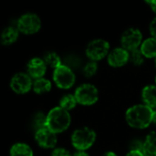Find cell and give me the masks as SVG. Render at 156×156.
<instances>
[{"label": "cell", "instance_id": "17", "mask_svg": "<svg viewBox=\"0 0 156 156\" xmlns=\"http://www.w3.org/2000/svg\"><path fill=\"white\" fill-rule=\"evenodd\" d=\"M10 156H33V151L29 145L24 143H17L12 145Z\"/></svg>", "mask_w": 156, "mask_h": 156}, {"label": "cell", "instance_id": "9", "mask_svg": "<svg viewBox=\"0 0 156 156\" xmlns=\"http://www.w3.org/2000/svg\"><path fill=\"white\" fill-rule=\"evenodd\" d=\"M10 88L17 94H25L33 88L31 77L27 73H16L10 80Z\"/></svg>", "mask_w": 156, "mask_h": 156}, {"label": "cell", "instance_id": "31", "mask_svg": "<svg viewBox=\"0 0 156 156\" xmlns=\"http://www.w3.org/2000/svg\"><path fill=\"white\" fill-rule=\"evenodd\" d=\"M153 122L156 125V111L154 112V117H153Z\"/></svg>", "mask_w": 156, "mask_h": 156}, {"label": "cell", "instance_id": "23", "mask_svg": "<svg viewBox=\"0 0 156 156\" xmlns=\"http://www.w3.org/2000/svg\"><path fill=\"white\" fill-rule=\"evenodd\" d=\"M97 70H98V65L95 61H90V62L87 63L85 65V67L83 68V73L88 78L95 75Z\"/></svg>", "mask_w": 156, "mask_h": 156}, {"label": "cell", "instance_id": "21", "mask_svg": "<svg viewBox=\"0 0 156 156\" xmlns=\"http://www.w3.org/2000/svg\"><path fill=\"white\" fill-rule=\"evenodd\" d=\"M47 124V115H45L43 112H37L33 119L32 122V126L33 128L37 131L41 130L43 128H46Z\"/></svg>", "mask_w": 156, "mask_h": 156}, {"label": "cell", "instance_id": "6", "mask_svg": "<svg viewBox=\"0 0 156 156\" xmlns=\"http://www.w3.org/2000/svg\"><path fill=\"white\" fill-rule=\"evenodd\" d=\"M75 74L73 70L67 65H61L53 72V80L56 85L64 90L71 88L75 83Z\"/></svg>", "mask_w": 156, "mask_h": 156}, {"label": "cell", "instance_id": "12", "mask_svg": "<svg viewBox=\"0 0 156 156\" xmlns=\"http://www.w3.org/2000/svg\"><path fill=\"white\" fill-rule=\"evenodd\" d=\"M47 65L44 61V59H41L39 58H34L29 60L27 63V73L31 78H34L36 80L41 79L46 71H47Z\"/></svg>", "mask_w": 156, "mask_h": 156}, {"label": "cell", "instance_id": "13", "mask_svg": "<svg viewBox=\"0 0 156 156\" xmlns=\"http://www.w3.org/2000/svg\"><path fill=\"white\" fill-rule=\"evenodd\" d=\"M142 99L144 105L150 107L151 109L156 108V86L147 85L143 89Z\"/></svg>", "mask_w": 156, "mask_h": 156}, {"label": "cell", "instance_id": "11", "mask_svg": "<svg viewBox=\"0 0 156 156\" xmlns=\"http://www.w3.org/2000/svg\"><path fill=\"white\" fill-rule=\"evenodd\" d=\"M130 61V52L125 48H116L108 55V63L113 68H120Z\"/></svg>", "mask_w": 156, "mask_h": 156}, {"label": "cell", "instance_id": "3", "mask_svg": "<svg viewBox=\"0 0 156 156\" xmlns=\"http://www.w3.org/2000/svg\"><path fill=\"white\" fill-rule=\"evenodd\" d=\"M95 141V132L88 127H83L76 130L71 136V144L78 151H85L90 148Z\"/></svg>", "mask_w": 156, "mask_h": 156}, {"label": "cell", "instance_id": "2", "mask_svg": "<svg viewBox=\"0 0 156 156\" xmlns=\"http://www.w3.org/2000/svg\"><path fill=\"white\" fill-rule=\"evenodd\" d=\"M70 122L71 118L69 112L58 106L51 109L47 114L46 126L57 134L66 131L69 127Z\"/></svg>", "mask_w": 156, "mask_h": 156}, {"label": "cell", "instance_id": "7", "mask_svg": "<svg viewBox=\"0 0 156 156\" xmlns=\"http://www.w3.org/2000/svg\"><path fill=\"white\" fill-rule=\"evenodd\" d=\"M110 49V44L104 39H94L90 41L86 48V55L91 61H98L104 58Z\"/></svg>", "mask_w": 156, "mask_h": 156}, {"label": "cell", "instance_id": "32", "mask_svg": "<svg viewBox=\"0 0 156 156\" xmlns=\"http://www.w3.org/2000/svg\"><path fill=\"white\" fill-rule=\"evenodd\" d=\"M154 64H155V67H156V57L154 58Z\"/></svg>", "mask_w": 156, "mask_h": 156}, {"label": "cell", "instance_id": "19", "mask_svg": "<svg viewBox=\"0 0 156 156\" xmlns=\"http://www.w3.org/2000/svg\"><path fill=\"white\" fill-rule=\"evenodd\" d=\"M44 61L47 66L56 69L59 66H61L60 57L55 52H47L44 56Z\"/></svg>", "mask_w": 156, "mask_h": 156}, {"label": "cell", "instance_id": "20", "mask_svg": "<svg viewBox=\"0 0 156 156\" xmlns=\"http://www.w3.org/2000/svg\"><path fill=\"white\" fill-rule=\"evenodd\" d=\"M78 101L75 98L74 95L72 94H67L65 96H63L60 99L59 101V107H61L62 109L66 110V111H70L72 109H74L77 105Z\"/></svg>", "mask_w": 156, "mask_h": 156}, {"label": "cell", "instance_id": "15", "mask_svg": "<svg viewBox=\"0 0 156 156\" xmlns=\"http://www.w3.org/2000/svg\"><path fill=\"white\" fill-rule=\"evenodd\" d=\"M143 153L145 156H156V132H151L146 136Z\"/></svg>", "mask_w": 156, "mask_h": 156}, {"label": "cell", "instance_id": "26", "mask_svg": "<svg viewBox=\"0 0 156 156\" xmlns=\"http://www.w3.org/2000/svg\"><path fill=\"white\" fill-rule=\"evenodd\" d=\"M150 32L153 37L156 38V17L153 19V21L150 24Z\"/></svg>", "mask_w": 156, "mask_h": 156}, {"label": "cell", "instance_id": "8", "mask_svg": "<svg viewBox=\"0 0 156 156\" xmlns=\"http://www.w3.org/2000/svg\"><path fill=\"white\" fill-rule=\"evenodd\" d=\"M121 43L122 48L130 52L138 49L139 46L143 44V34L137 28H128L122 33Z\"/></svg>", "mask_w": 156, "mask_h": 156}, {"label": "cell", "instance_id": "18", "mask_svg": "<svg viewBox=\"0 0 156 156\" xmlns=\"http://www.w3.org/2000/svg\"><path fill=\"white\" fill-rule=\"evenodd\" d=\"M51 88H52L51 82L48 80L44 79V78L35 80V81L33 82V90L37 94L48 92L51 90Z\"/></svg>", "mask_w": 156, "mask_h": 156}, {"label": "cell", "instance_id": "24", "mask_svg": "<svg viewBox=\"0 0 156 156\" xmlns=\"http://www.w3.org/2000/svg\"><path fill=\"white\" fill-rule=\"evenodd\" d=\"M130 148H131V151H140V152H143L144 151V143H142L139 140L133 141L132 144H131Z\"/></svg>", "mask_w": 156, "mask_h": 156}, {"label": "cell", "instance_id": "14", "mask_svg": "<svg viewBox=\"0 0 156 156\" xmlns=\"http://www.w3.org/2000/svg\"><path fill=\"white\" fill-rule=\"evenodd\" d=\"M19 36V30L16 27L9 26L1 33V42L5 46H8L16 41Z\"/></svg>", "mask_w": 156, "mask_h": 156}, {"label": "cell", "instance_id": "4", "mask_svg": "<svg viewBox=\"0 0 156 156\" xmlns=\"http://www.w3.org/2000/svg\"><path fill=\"white\" fill-rule=\"evenodd\" d=\"M74 96L78 103L84 106H90L98 101L99 91L94 85L85 83L76 89Z\"/></svg>", "mask_w": 156, "mask_h": 156}, {"label": "cell", "instance_id": "29", "mask_svg": "<svg viewBox=\"0 0 156 156\" xmlns=\"http://www.w3.org/2000/svg\"><path fill=\"white\" fill-rule=\"evenodd\" d=\"M73 156H90L85 151H78V152H76Z\"/></svg>", "mask_w": 156, "mask_h": 156}, {"label": "cell", "instance_id": "22", "mask_svg": "<svg viewBox=\"0 0 156 156\" xmlns=\"http://www.w3.org/2000/svg\"><path fill=\"white\" fill-rule=\"evenodd\" d=\"M144 56L141 49H135L130 52V61L135 66H141L144 61Z\"/></svg>", "mask_w": 156, "mask_h": 156}, {"label": "cell", "instance_id": "1", "mask_svg": "<svg viewBox=\"0 0 156 156\" xmlns=\"http://www.w3.org/2000/svg\"><path fill=\"white\" fill-rule=\"evenodd\" d=\"M154 110L144 104L129 108L125 113L127 123L135 129H145L153 122Z\"/></svg>", "mask_w": 156, "mask_h": 156}, {"label": "cell", "instance_id": "25", "mask_svg": "<svg viewBox=\"0 0 156 156\" xmlns=\"http://www.w3.org/2000/svg\"><path fill=\"white\" fill-rule=\"evenodd\" d=\"M51 156H71V154L68 150L64 148H56L52 152Z\"/></svg>", "mask_w": 156, "mask_h": 156}, {"label": "cell", "instance_id": "28", "mask_svg": "<svg viewBox=\"0 0 156 156\" xmlns=\"http://www.w3.org/2000/svg\"><path fill=\"white\" fill-rule=\"evenodd\" d=\"M145 2L151 5L152 10L156 14V0H154V1H145Z\"/></svg>", "mask_w": 156, "mask_h": 156}, {"label": "cell", "instance_id": "33", "mask_svg": "<svg viewBox=\"0 0 156 156\" xmlns=\"http://www.w3.org/2000/svg\"><path fill=\"white\" fill-rule=\"evenodd\" d=\"M155 82H156V76H155Z\"/></svg>", "mask_w": 156, "mask_h": 156}, {"label": "cell", "instance_id": "16", "mask_svg": "<svg viewBox=\"0 0 156 156\" xmlns=\"http://www.w3.org/2000/svg\"><path fill=\"white\" fill-rule=\"evenodd\" d=\"M141 51L145 58H155L156 57V38L149 37L144 40L141 46Z\"/></svg>", "mask_w": 156, "mask_h": 156}, {"label": "cell", "instance_id": "27", "mask_svg": "<svg viewBox=\"0 0 156 156\" xmlns=\"http://www.w3.org/2000/svg\"><path fill=\"white\" fill-rule=\"evenodd\" d=\"M126 156H145L143 152H140V151H130Z\"/></svg>", "mask_w": 156, "mask_h": 156}, {"label": "cell", "instance_id": "5", "mask_svg": "<svg viewBox=\"0 0 156 156\" xmlns=\"http://www.w3.org/2000/svg\"><path fill=\"white\" fill-rule=\"evenodd\" d=\"M16 27L19 32L26 35H32L39 31L41 27V20L37 15L34 13H27L18 18Z\"/></svg>", "mask_w": 156, "mask_h": 156}, {"label": "cell", "instance_id": "30", "mask_svg": "<svg viewBox=\"0 0 156 156\" xmlns=\"http://www.w3.org/2000/svg\"><path fill=\"white\" fill-rule=\"evenodd\" d=\"M102 156H117V154L113 152H107L106 154H104Z\"/></svg>", "mask_w": 156, "mask_h": 156}, {"label": "cell", "instance_id": "10", "mask_svg": "<svg viewBox=\"0 0 156 156\" xmlns=\"http://www.w3.org/2000/svg\"><path fill=\"white\" fill-rule=\"evenodd\" d=\"M35 139L37 144L45 149L54 148L57 144V135L48 128L38 130L35 133Z\"/></svg>", "mask_w": 156, "mask_h": 156}]
</instances>
